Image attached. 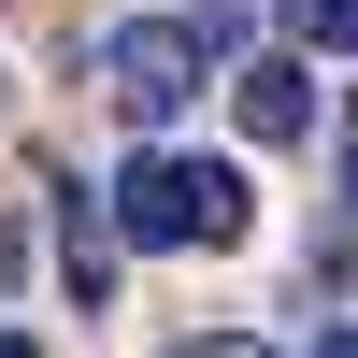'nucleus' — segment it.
Instances as JSON below:
<instances>
[{
	"label": "nucleus",
	"mask_w": 358,
	"mask_h": 358,
	"mask_svg": "<svg viewBox=\"0 0 358 358\" xmlns=\"http://www.w3.org/2000/svg\"><path fill=\"white\" fill-rule=\"evenodd\" d=\"M115 229H129L143 258L244 244V172H229V158H129V172H115Z\"/></svg>",
	"instance_id": "1"
},
{
	"label": "nucleus",
	"mask_w": 358,
	"mask_h": 358,
	"mask_svg": "<svg viewBox=\"0 0 358 358\" xmlns=\"http://www.w3.org/2000/svg\"><path fill=\"white\" fill-rule=\"evenodd\" d=\"M201 15H129V29H101V101L129 115V129H172V115L201 101Z\"/></svg>",
	"instance_id": "2"
},
{
	"label": "nucleus",
	"mask_w": 358,
	"mask_h": 358,
	"mask_svg": "<svg viewBox=\"0 0 358 358\" xmlns=\"http://www.w3.org/2000/svg\"><path fill=\"white\" fill-rule=\"evenodd\" d=\"M229 115H244V143H301L315 129V72L301 57H244L229 72Z\"/></svg>",
	"instance_id": "3"
},
{
	"label": "nucleus",
	"mask_w": 358,
	"mask_h": 358,
	"mask_svg": "<svg viewBox=\"0 0 358 358\" xmlns=\"http://www.w3.org/2000/svg\"><path fill=\"white\" fill-rule=\"evenodd\" d=\"M57 273H72V301H115V244L86 201H57Z\"/></svg>",
	"instance_id": "4"
},
{
	"label": "nucleus",
	"mask_w": 358,
	"mask_h": 358,
	"mask_svg": "<svg viewBox=\"0 0 358 358\" xmlns=\"http://www.w3.org/2000/svg\"><path fill=\"white\" fill-rule=\"evenodd\" d=\"M301 43H330V57H358V0H301Z\"/></svg>",
	"instance_id": "5"
}]
</instances>
